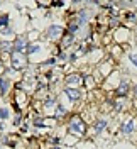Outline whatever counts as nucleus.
<instances>
[{"label": "nucleus", "instance_id": "9d476101", "mask_svg": "<svg viewBox=\"0 0 137 149\" xmlns=\"http://www.w3.org/2000/svg\"><path fill=\"white\" fill-rule=\"evenodd\" d=\"M0 87H2V91H5V90H7V83H5L3 80H0Z\"/></svg>", "mask_w": 137, "mask_h": 149}, {"label": "nucleus", "instance_id": "0eeeda50", "mask_svg": "<svg viewBox=\"0 0 137 149\" xmlns=\"http://www.w3.org/2000/svg\"><path fill=\"white\" fill-rule=\"evenodd\" d=\"M80 80H78V76H75V75H73V76H69L68 78V83H78Z\"/></svg>", "mask_w": 137, "mask_h": 149}, {"label": "nucleus", "instance_id": "6e6552de", "mask_svg": "<svg viewBox=\"0 0 137 149\" xmlns=\"http://www.w3.org/2000/svg\"><path fill=\"white\" fill-rule=\"evenodd\" d=\"M37 49H39V46H30V48H27V53H36Z\"/></svg>", "mask_w": 137, "mask_h": 149}, {"label": "nucleus", "instance_id": "20e7f679", "mask_svg": "<svg viewBox=\"0 0 137 149\" xmlns=\"http://www.w3.org/2000/svg\"><path fill=\"white\" fill-rule=\"evenodd\" d=\"M66 93L69 95V98H73V100H76L80 97V93L76 91V90H66Z\"/></svg>", "mask_w": 137, "mask_h": 149}, {"label": "nucleus", "instance_id": "f03ea898", "mask_svg": "<svg viewBox=\"0 0 137 149\" xmlns=\"http://www.w3.org/2000/svg\"><path fill=\"white\" fill-rule=\"evenodd\" d=\"M134 125H136V120H129L127 124L122 127V132H124V134H130L132 129H134Z\"/></svg>", "mask_w": 137, "mask_h": 149}, {"label": "nucleus", "instance_id": "7ed1b4c3", "mask_svg": "<svg viewBox=\"0 0 137 149\" xmlns=\"http://www.w3.org/2000/svg\"><path fill=\"white\" fill-rule=\"evenodd\" d=\"M127 88H129V83L124 80V85H120V88H118V95H125L127 93Z\"/></svg>", "mask_w": 137, "mask_h": 149}, {"label": "nucleus", "instance_id": "1a4fd4ad", "mask_svg": "<svg viewBox=\"0 0 137 149\" xmlns=\"http://www.w3.org/2000/svg\"><path fill=\"white\" fill-rule=\"evenodd\" d=\"M130 61H132V63L137 66V54H134V53H132V54H130Z\"/></svg>", "mask_w": 137, "mask_h": 149}, {"label": "nucleus", "instance_id": "9b49d317", "mask_svg": "<svg viewBox=\"0 0 137 149\" xmlns=\"http://www.w3.org/2000/svg\"><path fill=\"white\" fill-rule=\"evenodd\" d=\"M7 117V110H0V119H5Z\"/></svg>", "mask_w": 137, "mask_h": 149}, {"label": "nucleus", "instance_id": "f8f14e48", "mask_svg": "<svg viewBox=\"0 0 137 149\" xmlns=\"http://www.w3.org/2000/svg\"><path fill=\"white\" fill-rule=\"evenodd\" d=\"M136 93H137V87H136Z\"/></svg>", "mask_w": 137, "mask_h": 149}, {"label": "nucleus", "instance_id": "ddd939ff", "mask_svg": "<svg viewBox=\"0 0 137 149\" xmlns=\"http://www.w3.org/2000/svg\"><path fill=\"white\" fill-rule=\"evenodd\" d=\"M0 66H2V64H0Z\"/></svg>", "mask_w": 137, "mask_h": 149}, {"label": "nucleus", "instance_id": "f257e3e1", "mask_svg": "<svg viewBox=\"0 0 137 149\" xmlns=\"http://www.w3.org/2000/svg\"><path fill=\"white\" fill-rule=\"evenodd\" d=\"M69 129L76 130V132H80V134H83V132H85V124H83V122H80L78 119H75L71 124H69Z\"/></svg>", "mask_w": 137, "mask_h": 149}, {"label": "nucleus", "instance_id": "423d86ee", "mask_svg": "<svg viewBox=\"0 0 137 149\" xmlns=\"http://www.w3.org/2000/svg\"><path fill=\"white\" fill-rule=\"evenodd\" d=\"M59 27L58 26H54V27H51V29H49V34H51V36H56V34H59Z\"/></svg>", "mask_w": 137, "mask_h": 149}, {"label": "nucleus", "instance_id": "39448f33", "mask_svg": "<svg viewBox=\"0 0 137 149\" xmlns=\"http://www.w3.org/2000/svg\"><path fill=\"white\" fill-rule=\"evenodd\" d=\"M105 124H107L105 120H100V122H98L97 125H95V132H100V130H102L103 127H105Z\"/></svg>", "mask_w": 137, "mask_h": 149}]
</instances>
